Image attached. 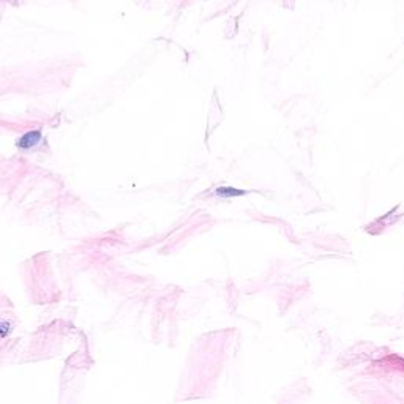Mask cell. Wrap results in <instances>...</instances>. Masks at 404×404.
Returning a JSON list of instances; mask_svg holds the SVG:
<instances>
[{
    "mask_svg": "<svg viewBox=\"0 0 404 404\" xmlns=\"http://www.w3.org/2000/svg\"><path fill=\"white\" fill-rule=\"evenodd\" d=\"M216 194H218V196H223V198H232V196H242V194H245V191L234 190V188H231V186H223V188L216 190Z\"/></svg>",
    "mask_w": 404,
    "mask_h": 404,
    "instance_id": "7a4b0ae2",
    "label": "cell"
},
{
    "mask_svg": "<svg viewBox=\"0 0 404 404\" xmlns=\"http://www.w3.org/2000/svg\"><path fill=\"white\" fill-rule=\"evenodd\" d=\"M41 139V131H29L26 133L24 136H22L19 141H18V147L21 148H30V147H35L36 144L40 142Z\"/></svg>",
    "mask_w": 404,
    "mask_h": 404,
    "instance_id": "6da1fadb",
    "label": "cell"
}]
</instances>
